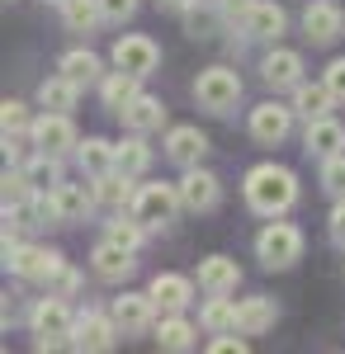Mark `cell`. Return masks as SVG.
Here are the masks:
<instances>
[{
  "label": "cell",
  "instance_id": "obj_34",
  "mask_svg": "<svg viewBox=\"0 0 345 354\" xmlns=\"http://www.w3.org/2000/svg\"><path fill=\"white\" fill-rule=\"evenodd\" d=\"M157 340H161V350H189L194 345V326L180 322V317H170V322L157 326Z\"/></svg>",
  "mask_w": 345,
  "mask_h": 354
},
{
  "label": "cell",
  "instance_id": "obj_1",
  "mask_svg": "<svg viewBox=\"0 0 345 354\" xmlns=\"http://www.w3.org/2000/svg\"><path fill=\"white\" fill-rule=\"evenodd\" d=\"M293 198H298V180H293V170H284V165H256V170L246 175V203H251L260 218L289 213Z\"/></svg>",
  "mask_w": 345,
  "mask_h": 354
},
{
  "label": "cell",
  "instance_id": "obj_12",
  "mask_svg": "<svg viewBox=\"0 0 345 354\" xmlns=\"http://www.w3.org/2000/svg\"><path fill=\"white\" fill-rule=\"evenodd\" d=\"M175 189H180V203H185L189 213H209L213 203H218V180H213L209 170H194V165L185 170V180Z\"/></svg>",
  "mask_w": 345,
  "mask_h": 354
},
{
  "label": "cell",
  "instance_id": "obj_31",
  "mask_svg": "<svg viewBox=\"0 0 345 354\" xmlns=\"http://www.w3.org/2000/svg\"><path fill=\"white\" fill-rule=\"evenodd\" d=\"M24 180L33 185V194H53L57 185H62V170H57V156H38V161H28L24 165Z\"/></svg>",
  "mask_w": 345,
  "mask_h": 354
},
{
  "label": "cell",
  "instance_id": "obj_26",
  "mask_svg": "<svg viewBox=\"0 0 345 354\" xmlns=\"http://www.w3.org/2000/svg\"><path fill=\"white\" fill-rule=\"evenodd\" d=\"M76 156H80V170H85L90 180H100V175L114 170V147H109L105 137H85L76 147Z\"/></svg>",
  "mask_w": 345,
  "mask_h": 354
},
{
  "label": "cell",
  "instance_id": "obj_40",
  "mask_svg": "<svg viewBox=\"0 0 345 354\" xmlns=\"http://www.w3.org/2000/svg\"><path fill=\"white\" fill-rule=\"evenodd\" d=\"M251 10H256V0H222V19H232V24H246Z\"/></svg>",
  "mask_w": 345,
  "mask_h": 354
},
{
  "label": "cell",
  "instance_id": "obj_5",
  "mask_svg": "<svg viewBox=\"0 0 345 354\" xmlns=\"http://www.w3.org/2000/svg\"><path fill=\"white\" fill-rule=\"evenodd\" d=\"M157 62H161V48L147 33H123V38L114 43V66H123V71H133V76H152Z\"/></svg>",
  "mask_w": 345,
  "mask_h": 354
},
{
  "label": "cell",
  "instance_id": "obj_39",
  "mask_svg": "<svg viewBox=\"0 0 345 354\" xmlns=\"http://www.w3.org/2000/svg\"><path fill=\"white\" fill-rule=\"evenodd\" d=\"M326 90L336 95V104H345V57H336V62L326 66Z\"/></svg>",
  "mask_w": 345,
  "mask_h": 354
},
{
  "label": "cell",
  "instance_id": "obj_22",
  "mask_svg": "<svg viewBox=\"0 0 345 354\" xmlns=\"http://www.w3.org/2000/svg\"><path fill=\"white\" fill-rule=\"evenodd\" d=\"M284 24H289V15H284V10H279V5H269V0H256V10H251V15H246V33H251V38H279V33H284Z\"/></svg>",
  "mask_w": 345,
  "mask_h": 354
},
{
  "label": "cell",
  "instance_id": "obj_38",
  "mask_svg": "<svg viewBox=\"0 0 345 354\" xmlns=\"http://www.w3.org/2000/svg\"><path fill=\"white\" fill-rule=\"evenodd\" d=\"M100 10H105V19H109V24H123V19H133L137 0H100Z\"/></svg>",
  "mask_w": 345,
  "mask_h": 354
},
{
  "label": "cell",
  "instance_id": "obj_16",
  "mask_svg": "<svg viewBox=\"0 0 345 354\" xmlns=\"http://www.w3.org/2000/svg\"><path fill=\"white\" fill-rule=\"evenodd\" d=\"M237 283H241V270H237V260H227V255H209L199 265V288L204 293H232Z\"/></svg>",
  "mask_w": 345,
  "mask_h": 354
},
{
  "label": "cell",
  "instance_id": "obj_29",
  "mask_svg": "<svg viewBox=\"0 0 345 354\" xmlns=\"http://www.w3.org/2000/svg\"><path fill=\"white\" fill-rule=\"evenodd\" d=\"M204 330H213V335L237 330V302H227V293H213L204 302Z\"/></svg>",
  "mask_w": 345,
  "mask_h": 354
},
{
  "label": "cell",
  "instance_id": "obj_21",
  "mask_svg": "<svg viewBox=\"0 0 345 354\" xmlns=\"http://www.w3.org/2000/svg\"><path fill=\"white\" fill-rule=\"evenodd\" d=\"M76 95H80V85L71 76H53V81L38 85V104L48 113H71L76 109Z\"/></svg>",
  "mask_w": 345,
  "mask_h": 354
},
{
  "label": "cell",
  "instance_id": "obj_37",
  "mask_svg": "<svg viewBox=\"0 0 345 354\" xmlns=\"http://www.w3.org/2000/svg\"><path fill=\"white\" fill-rule=\"evenodd\" d=\"M0 123H5V137H15V133H24V104H19V100H5V104H0Z\"/></svg>",
  "mask_w": 345,
  "mask_h": 354
},
{
  "label": "cell",
  "instance_id": "obj_17",
  "mask_svg": "<svg viewBox=\"0 0 345 354\" xmlns=\"http://www.w3.org/2000/svg\"><path fill=\"white\" fill-rule=\"evenodd\" d=\"M260 76H265V85H274V90H284V85H303V57L289 53V48H279V53L265 57Z\"/></svg>",
  "mask_w": 345,
  "mask_h": 354
},
{
  "label": "cell",
  "instance_id": "obj_25",
  "mask_svg": "<svg viewBox=\"0 0 345 354\" xmlns=\"http://www.w3.org/2000/svg\"><path fill=\"white\" fill-rule=\"evenodd\" d=\"M331 104H336V95L326 90V81L321 85H293V109L303 113L308 123H312V118H326Z\"/></svg>",
  "mask_w": 345,
  "mask_h": 354
},
{
  "label": "cell",
  "instance_id": "obj_3",
  "mask_svg": "<svg viewBox=\"0 0 345 354\" xmlns=\"http://www.w3.org/2000/svg\"><path fill=\"white\" fill-rule=\"evenodd\" d=\"M194 100H199L209 113L237 109V100H241V76H237V71H227V66H209V71L194 81Z\"/></svg>",
  "mask_w": 345,
  "mask_h": 354
},
{
  "label": "cell",
  "instance_id": "obj_28",
  "mask_svg": "<svg viewBox=\"0 0 345 354\" xmlns=\"http://www.w3.org/2000/svg\"><path fill=\"white\" fill-rule=\"evenodd\" d=\"M147 165H152V151L142 147V133H137L133 142H123V147H114V170H118V175H128V180H133V175L147 170Z\"/></svg>",
  "mask_w": 345,
  "mask_h": 354
},
{
  "label": "cell",
  "instance_id": "obj_7",
  "mask_svg": "<svg viewBox=\"0 0 345 354\" xmlns=\"http://www.w3.org/2000/svg\"><path fill=\"white\" fill-rule=\"evenodd\" d=\"M33 147L38 151H48V156H67V151H76V128H71V118L67 113H43L38 123H33Z\"/></svg>",
  "mask_w": 345,
  "mask_h": 354
},
{
  "label": "cell",
  "instance_id": "obj_44",
  "mask_svg": "<svg viewBox=\"0 0 345 354\" xmlns=\"http://www.w3.org/2000/svg\"><path fill=\"white\" fill-rule=\"evenodd\" d=\"M53 5H67V0H53Z\"/></svg>",
  "mask_w": 345,
  "mask_h": 354
},
{
  "label": "cell",
  "instance_id": "obj_20",
  "mask_svg": "<svg viewBox=\"0 0 345 354\" xmlns=\"http://www.w3.org/2000/svg\"><path fill=\"white\" fill-rule=\"evenodd\" d=\"M274 302L269 298H246V302H237V330L241 335H265L269 326H274Z\"/></svg>",
  "mask_w": 345,
  "mask_h": 354
},
{
  "label": "cell",
  "instance_id": "obj_24",
  "mask_svg": "<svg viewBox=\"0 0 345 354\" xmlns=\"http://www.w3.org/2000/svg\"><path fill=\"white\" fill-rule=\"evenodd\" d=\"M123 123H128L133 133H157L161 123H166V104L152 100V95H137L133 104L123 109Z\"/></svg>",
  "mask_w": 345,
  "mask_h": 354
},
{
  "label": "cell",
  "instance_id": "obj_11",
  "mask_svg": "<svg viewBox=\"0 0 345 354\" xmlns=\"http://www.w3.org/2000/svg\"><path fill=\"white\" fill-rule=\"evenodd\" d=\"M152 307H157L152 293H123V298H114V322L123 335H142L152 326Z\"/></svg>",
  "mask_w": 345,
  "mask_h": 354
},
{
  "label": "cell",
  "instance_id": "obj_27",
  "mask_svg": "<svg viewBox=\"0 0 345 354\" xmlns=\"http://www.w3.org/2000/svg\"><path fill=\"white\" fill-rule=\"evenodd\" d=\"M57 203H62V222H80L90 213V203H100L90 185H57Z\"/></svg>",
  "mask_w": 345,
  "mask_h": 354
},
{
  "label": "cell",
  "instance_id": "obj_13",
  "mask_svg": "<svg viewBox=\"0 0 345 354\" xmlns=\"http://www.w3.org/2000/svg\"><path fill=\"white\" fill-rule=\"evenodd\" d=\"M114 330H118V322H109L100 312H85V317H76L71 345H76V350H109V345H114Z\"/></svg>",
  "mask_w": 345,
  "mask_h": 354
},
{
  "label": "cell",
  "instance_id": "obj_43",
  "mask_svg": "<svg viewBox=\"0 0 345 354\" xmlns=\"http://www.w3.org/2000/svg\"><path fill=\"white\" fill-rule=\"evenodd\" d=\"M161 10H194V0H157Z\"/></svg>",
  "mask_w": 345,
  "mask_h": 354
},
{
  "label": "cell",
  "instance_id": "obj_8",
  "mask_svg": "<svg viewBox=\"0 0 345 354\" xmlns=\"http://www.w3.org/2000/svg\"><path fill=\"white\" fill-rule=\"evenodd\" d=\"M5 265L19 274V279H33V283H43V279H53L62 270V260H57L53 250H38V245H15L5 255Z\"/></svg>",
  "mask_w": 345,
  "mask_h": 354
},
{
  "label": "cell",
  "instance_id": "obj_6",
  "mask_svg": "<svg viewBox=\"0 0 345 354\" xmlns=\"http://www.w3.org/2000/svg\"><path fill=\"white\" fill-rule=\"evenodd\" d=\"M71 312H67V302L62 298H43L33 307V335H38V345H62V340H71Z\"/></svg>",
  "mask_w": 345,
  "mask_h": 354
},
{
  "label": "cell",
  "instance_id": "obj_23",
  "mask_svg": "<svg viewBox=\"0 0 345 354\" xmlns=\"http://www.w3.org/2000/svg\"><path fill=\"white\" fill-rule=\"evenodd\" d=\"M137 81L142 76H133V71H114V76H105V85H100V95H105V109H114V113H123L128 104L137 100Z\"/></svg>",
  "mask_w": 345,
  "mask_h": 354
},
{
  "label": "cell",
  "instance_id": "obj_4",
  "mask_svg": "<svg viewBox=\"0 0 345 354\" xmlns=\"http://www.w3.org/2000/svg\"><path fill=\"white\" fill-rule=\"evenodd\" d=\"M175 208H180V189H170V185H142L133 194V218L142 227H166L175 218Z\"/></svg>",
  "mask_w": 345,
  "mask_h": 354
},
{
  "label": "cell",
  "instance_id": "obj_32",
  "mask_svg": "<svg viewBox=\"0 0 345 354\" xmlns=\"http://www.w3.org/2000/svg\"><path fill=\"white\" fill-rule=\"evenodd\" d=\"M95 198L105 203V208H118V203H133V185H128V175H118V170H109L95 180Z\"/></svg>",
  "mask_w": 345,
  "mask_h": 354
},
{
  "label": "cell",
  "instance_id": "obj_18",
  "mask_svg": "<svg viewBox=\"0 0 345 354\" xmlns=\"http://www.w3.org/2000/svg\"><path fill=\"white\" fill-rule=\"evenodd\" d=\"M147 293L157 298V307H166V312H180V307H189V298H194V283H189L185 274H157Z\"/></svg>",
  "mask_w": 345,
  "mask_h": 354
},
{
  "label": "cell",
  "instance_id": "obj_36",
  "mask_svg": "<svg viewBox=\"0 0 345 354\" xmlns=\"http://www.w3.org/2000/svg\"><path fill=\"white\" fill-rule=\"evenodd\" d=\"M109 241H118V245H128V250H137V245H142V222H109Z\"/></svg>",
  "mask_w": 345,
  "mask_h": 354
},
{
  "label": "cell",
  "instance_id": "obj_10",
  "mask_svg": "<svg viewBox=\"0 0 345 354\" xmlns=\"http://www.w3.org/2000/svg\"><path fill=\"white\" fill-rule=\"evenodd\" d=\"M293 128V109L284 104H260V109H251V137L256 142H265V147H279Z\"/></svg>",
  "mask_w": 345,
  "mask_h": 354
},
{
  "label": "cell",
  "instance_id": "obj_9",
  "mask_svg": "<svg viewBox=\"0 0 345 354\" xmlns=\"http://www.w3.org/2000/svg\"><path fill=\"white\" fill-rule=\"evenodd\" d=\"M303 28H308L312 43H336V38L345 33V15L331 5V0H312V5L303 10Z\"/></svg>",
  "mask_w": 345,
  "mask_h": 354
},
{
  "label": "cell",
  "instance_id": "obj_2",
  "mask_svg": "<svg viewBox=\"0 0 345 354\" xmlns=\"http://www.w3.org/2000/svg\"><path fill=\"white\" fill-rule=\"evenodd\" d=\"M256 255H260L265 270H289L303 255V232L293 222H269L265 232L256 236Z\"/></svg>",
  "mask_w": 345,
  "mask_h": 354
},
{
  "label": "cell",
  "instance_id": "obj_33",
  "mask_svg": "<svg viewBox=\"0 0 345 354\" xmlns=\"http://www.w3.org/2000/svg\"><path fill=\"white\" fill-rule=\"evenodd\" d=\"M62 76H71L76 85L100 81V57H95V53H67V57H62Z\"/></svg>",
  "mask_w": 345,
  "mask_h": 354
},
{
  "label": "cell",
  "instance_id": "obj_15",
  "mask_svg": "<svg viewBox=\"0 0 345 354\" xmlns=\"http://www.w3.org/2000/svg\"><path fill=\"white\" fill-rule=\"evenodd\" d=\"M90 260H95V274L109 279V283H118V279H128V274H133V250H128V245H118V241H109V236L95 245V255H90Z\"/></svg>",
  "mask_w": 345,
  "mask_h": 354
},
{
  "label": "cell",
  "instance_id": "obj_41",
  "mask_svg": "<svg viewBox=\"0 0 345 354\" xmlns=\"http://www.w3.org/2000/svg\"><path fill=\"white\" fill-rule=\"evenodd\" d=\"M331 241L345 245V198L336 203V213H331Z\"/></svg>",
  "mask_w": 345,
  "mask_h": 354
},
{
  "label": "cell",
  "instance_id": "obj_19",
  "mask_svg": "<svg viewBox=\"0 0 345 354\" xmlns=\"http://www.w3.org/2000/svg\"><path fill=\"white\" fill-rule=\"evenodd\" d=\"M341 147H345V128L336 123V118H312L308 123V151L312 156H341Z\"/></svg>",
  "mask_w": 345,
  "mask_h": 354
},
{
  "label": "cell",
  "instance_id": "obj_14",
  "mask_svg": "<svg viewBox=\"0 0 345 354\" xmlns=\"http://www.w3.org/2000/svg\"><path fill=\"white\" fill-rule=\"evenodd\" d=\"M204 151H209V137L199 128H170V137H166V156L175 165H185V170L204 161Z\"/></svg>",
  "mask_w": 345,
  "mask_h": 354
},
{
  "label": "cell",
  "instance_id": "obj_35",
  "mask_svg": "<svg viewBox=\"0 0 345 354\" xmlns=\"http://www.w3.org/2000/svg\"><path fill=\"white\" fill-rule=\"evenodd\" d=\"M321 189L331 194V198H345V151L341 156H326V165H321Z\"/></svg>",
  "mask_w": 345,
  "mask_h": 354
},
{
  "label": "cell",
  "instance_id": "obj_30",
  "mask_svg": "<svg viewBox=\"0 0 345 354\" xmlns=\"http://www.w3.org/2000/svg\"><path fill=\"white\" fill-rule=\"evenodd\" d=\"M62 19L71 33H90V28L105 19V10H100V0H67L62 5Z\"/></svg>",
  "mask_w": 345,
  "mask_h": 354
},
{
  "label": "cell",
  "instance_id": "obj_42",
  "mask_svg": "<svg viewBox=\"0 0 345 354\" xmlns=\"http://www.w3.org/2000/svg\"><path fill=\"white\" fill-rule=\"evenodd\" d=\"M213 350H218V354H232V350H246V345H241V340H227V335H222V340H213Z\"/></svg>",
  "mask_w": 345,
  "mask_h": 354
}]
</instances>
